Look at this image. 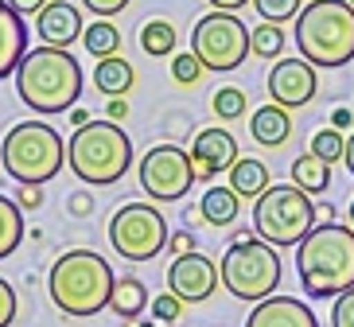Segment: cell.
I'll use <instances>...</instances> for the list:
<instances>
[{"mask_svg": "<svg viewBox=\"0 0 354 327\" xmlns=\"http://www.w3.org/2000/svg\"><path fill=\"white\" fill-rule=\"evenodd\" d=\"M296 273L312 300H335L354 288V230L339 222H315L296 245Z\"/></svg>", "mask_w": 354, "mask_h": 327, "instance_id": "1", "label": "cell"}, {"mask_svg": "<svg viewBox=\"0 0 354 327\" xmlns=\"http://www.w3.org/2000/svg\"><path fill=\"white\" fill-rule=\"evenodd\" d=\"M16 94L24 106H32V113H71L82 97V66L71 51L35 47L16 66Z\"/></svg>", "mask_w": 354, "mask_h": 327, "instance_id": "2", "label": "cell"}, {"mask_svg": "<svg viewBox=\"0 0 354 327\" xmlns=\"http://www.w3.org/2000/svg\"><path fill=\"white\" fill-rule=\"evenodd\" d=\"M113 285H117V277L109 269V261L102 254H94V250H71V254H63L51 265V277H47L51 304L63 316H74V319H90L102 308H109Z\"/></svg>", "mask_w": 354, "mask_h": 327, "instance_id": "3", "label": "cell"}, {"mask_svg": "<svg viewBox=\"0 0 354 327\" xmlns=\"http://www.w3.org/2000/svg\"><path fill=\"white\" fill-rule=\"evenodd\" d=\"M300 59L315 71H335L354 59V8L351 0H312L296 16Z\"/></svg>", "mask_w": 354, "mask_h": 327, "instance_id": "4", "label": "cell"}, {"mask_svg": "<svg viewBox=\"0 0 354 327\" xmlns=\"http://www.w3.org/2000/svg\"><path fill=\"white\" fill-rule=\"evenodd\" d=\"M66 164L82 183L109 187L133 168V140L113 121H90L66 140Z\"/></svg>", "mask_w": 354, "mask_h": 327, "instance_id": "5", "label": "cell"}, {"mask_svg": "<svg viewBox=\"0 0 354 327\" xmlns=\"http://www.w3.org/2000/svg\"><path fill=\"white\" fill-rule=\"evenodd\" d=\"M63 137L43 121H20L8 129V137L0 140V168L8 171L16 183L43 187L63 171Z\"/></svg>", "mask_w": 354, "mask_h": 327, "instance_id": "6", "label": "cell"}, {"mask_svg": "<svg viewBox=\"0 0 354 327\" xmlns=\"http://www.w3.org/2000/svg\"><path fill=\"white\" fill-rule=\"evenodd\" d=\"M222 285H226L230 296H238L245 304H265L277 288H281V254L272 250L269 242H261V238H241L234 242L222 254Z\"/></svg>", "mask_w": 354, "mask_h": 327, "instance_id": "7", "label": "cell"}, {"mask_svg": "<svg viewBox=\"0 0 354 327\" xmlns=\"http://www.w3.org/2000/svg\"><path fill=\"white\" fill-rule=\"evenodd\" d=\"M312 230H315V203L312 195H304L292 183L269 187L253 207V234L261 242H269L272 250L300 245Z\"/></svg>", "mask_w": 354, "mask_h": 327, "instance_id": "8", "label": "cell"}, {"mask_svg": "<svg viewBox=\"0 0 354 327\" xmlns=\"http://www.w3.org/2000/svg\"><path fill=\"white\" fill-rule=\"evenodd\" d=\"M191 55L203 63V71L214 74L238 71L250 59V28L234 12H207L191 28Z\"/></svg>", "mask_w": 354, "mask_h": 327, "instance_id": "9", "label": "cell"}, {"mask_svg": "<svg viewBox=\"0 0 354 327\" xmlns=\"http://www.w3.org/2000/svg\"><path fill=\"white\" fill-rule=\"evenodd\" d=\"M109 245L125 261H156L167 245V218L156 211V203H125L109 218Z\"/></svg>", "mask_w": 354, "mask_h": 327, "instance_id": "10", "label": "cell"}, {"mask_svg": "<svg viewBox=\"0 0 354 327\" xmlns=\"http://www.w3.org/2000/svg\"><path fill=\"white\" fill-rule=\"evenodd\" d=\"M195 180L198 176H195V164H191V152L179 144H156L148 148L145 160H140V187H145L148 199L156 203L187 199Z\"/></svg>", "mask_w": 354, "mask_h": 327, "instance_id": "11", "label": "cell"}, {"mask_svg": "<svg viewBox=\"0 0 354 327\" xmlns=\"http://www.w3.org/2000/svg\"><path fill=\"white\" fill-rule=\"evenodd\" d=\"M222 273H218V261L207 254H183L167 265V292L179 296L183 304H203L214 288H218Z\"/></svg>", "mask_w": 354, "mask_h": 327, "instance_id": "12", "label": "cell"}, {"mask_svg": "<svg viewBox=\"0 0 354 327\" xmlns=\"http://www.w3.org/2000/svg\"><path fill=\"white\" fill-rule=\"evenodd\" d=\"M265 86H269L272 106L300 109V106H308V102L315 97L319 78H315V66L304 63V59H277L272 71H269V78H265Z\"/></svg>", "mask_w": 354, "mask_h": 327, "instance_id": "13", "label": "cell"}, {"mask_svg": "<svg viewBox=\"0 0 354 327\" xmlns=\"http://www.w3.org/2000/svg\"><path fill=\"white\" fill-rule=\"evenodd\" d=\"M191 164H195L198 180H214L218 171H230L238 164V140H234V133H226L218 125L198 129L195 140H191Z\"/></svg>", "mask_w": 354, "mask_h": 327, "instance_id": "14", "label": "cell"}, {"mask_svg": "<svg viewBox=\"0 0 354 327\" xmlns=\"http://www.w3.org/2000/svg\"><path fill=\"white\" fill-rule=\"evenodd\" d=\"M82 12L66 4V0H51L47 8L35 16V35H39L43 47H55V51H66L74 39H82Z\"/></svg>", "mask_w": 354, "mask_h": 327, "instance_id": "15", "label": "cell"}, {"mask_svg": "<svg viewBox=\"0 0 354 327\" xmlns=\"http://www.w3.org/2000/svg\"><path fill=\"white\" fill-rule=\"evenodd\" d=\"M245 327H319L315 312L296 296H269L245 319Z\"/></svg>", "mask_w": 354, "mask_h": 327, "instance_id": "16", "label": "cell"}, {"mask_svg": "<svg viewBox=\"0 0 354 327\" xmlns=\"http://www.w3.org/2000/svg\"><path fill=\"white\" fill-rule=\"evenodd\" d=\"M28 55V28H24V16L8 8V0H0V78L16 74V66L24 63Z\"/></svg>", "mask_w": 354, "mask_h": 327, "instance_id": "17", "label": "cell"}, {"mask_svg": "<svg viewBox=\"0 0 354 327\" xmlns=\"http://www.w3.org/2000/svg\"><path fill=\"white\" fill-rule=\"evenodd\" d=\"M250 137L261 148H281L292 137V117L281 106H257L250 113Z\"/></svg>", "mask_w": 354, "mask_h": 327, "instance_id": "18", "label": "cell"}, {"mask_svg": "<svg viewBox=\"0 0 354 327\" xmlns=\"http://www.w3.org/2000/svg\"><path fill=\"white\" fill-rule=\"evenodd\" d=\"M269 187H272L269 168L253 156H238V164L230 168V191H234L238 199H261Z\"/></svg>", "mask_w": 354, "mask_h": 327, "instance_id": "19", "label": "cell"}, {"mask_svg": "<svg viewBox=\"0 0 354 327\" xmlns=\"http://www.w3.org/2000/svg\"><path fill=\"white\" fill-rule=\"evenodd\" d=\"M292 187H300L304 195H323L331 187V164H323L312 152L296 156L292 160Z\"/></svg>", "mask_w": 354, "mask_h": 327, "instance_id": "20", "label": "cell"}, {"mask_svg": "<svg viewBox=\"0 0 354 327\" xmlns=\"http://www.w3.org/2000/svg\"><path fill=\"white\" fill-rule=\"evenodd\" d=\"M133 82H136V74H133V66H129V59H102V63L94 66V86L102 90L105 97H125L129 90H133Z\"/></svg>", "mask_w": 354, "mask_h": 327, "instance_id": "21", "label": "cell"}, {"mask_svg": "<svg viewBox=\"0 0 354 327\" xmlns=\"http://www.w3.org/2000/svg\"><path fill=\"white\" fill-rule=\"evenodd\" d=\"M152 304V296H148V288H145V281H136V277H121L113 285V296H109V308H113L121 319H129L133 324L145 308Z\"/></svg>", "mask_w": 354, "mask_h": 327, "instance_id": "22", "label": "cell"}, {"mask_svg": "<svg viewBox=\"0 0 354 327\" xmlns=\"http://www.w3.org/2000/svg\"><path fill=\"white\" fill-rule=\"evenodd\" d=\"M238 211H241V199L230 187H210L207 195L198 199V214H203V222L218 226V230L238 218Z\"/></svg>", "mask_w": 354, "mask_h": 327, "instance_id": "23", "label": "cell"}, {"mask_svg": "<svg viewBox=\"0 0 354 327\" xmlns=\"http://www.w3.org/2000/svg\"><path fill=\"white\" fill-rule=\"evenodd\" d=\"M82 47L94 55L97 63H102V59H117V51H121V32H117V24L94 20L82 32Z\"/></svg>", "mask_w": 354, "mask_h": 327, "instance_id": "24", "label": "cell"}, {"mask_svg": "<svg viewBox=\"0 0 354 327\" xmlns=\"http://www.w3.org/2000/svg\"><path fill=\"white\" fill-rule=\"evenodd\" d=\"M20 242H24V214L8 195H0V261L16 254Z\"/></svg>", "mask_w": 354, "mask_h": 327, "instance_id": "25", "label": "cell"}, {"mask_svg": "<svg viewBox=\"0 0 354 327\" xmlns=\"http://www.w3.org/2000/svg\"><path fill=\"white\" fill-rule=\"evenodd\" d=\"M176 28L167 20H148L145 28H140V47H145V55H152V59H164V55L176 51Z\"/></svg>", "mask_w": 354, "mask_h": 327, "instance_id": "26", "label": "cell"}, {"mask_svg": "<svg viewBox=\"0 0 354 327\" xmlns=\"http://www.w3.org/2000/svg\"><path fill=\"white\" fill-rule=\"evenodd\" d=\"M284 43H288V35H284V28H277V24H257L250 32V51L257 55V59H281Z\"/></svg>", "mask_w": 354, "mask_h": 327, "instance_id": "27", "label": "cell"}, {"mask_svg": "<svg viewBox=\"0 0 354 327\" xmlns=\"http://www.w3.org/2000/svg\"><path fill=\"white\" fill-rule=\"evenodd\" d=\"M245 106H250V97L241 94L238 86H222V90H214V97H210V109H214L222 121H238V117H245Z\"/></svg>", "mask_w": 354, "mask_h": 327, "instance_id": "28", "label": "cell"}, {"mask_svg": "<svg viewBox=\"0 0 354 327\" xmlns=\"http://www.w3.org/2000/svg\"><path fill=\"white\" fill-rule=\"evenodd\" d=\"M253 8H257L261 24H277V28H284L288 20L300 16V0H253Z\"/></svg>", "mask_w": 354, "mask_h": 327, "instance_id": "29", "label": "cell"}, {"mask_svg": "<svg viewBox=\"0 0 354 327\" xmlns=\"http://www.w3.org/2000/svg\"><path fill=\"white\" fill-rule=\"evenodd\" d=\"M343 152H346V140H343V133L339 129H319L312 137V156H319L323 164H335V160H343Z\"/></svg>", "mask_w": 354, "mask_h": 327, "instance_id": "30", "label": "cell"}, {"mask_svg": "<svg viewBox=\"0 0 354 327\" xmlns=\"http://www.w3.org/2000/svg\"><path fill=\"white\" fill-rule=\"evenodd\" d=\"M171 78H176L179 86H195L198 78H203V63H198L195 55H176V59H171Z\"/></svg>", "mask_w": 354, "mask_h": 327, "instance_id": "31", "label": "cell"}, {"mask_svg": "<svg viewBox=\"0 0 354 327\" xmlns=\"http://www.w3.org/2000/svg\"><path fill=\"white\" fill-rule=\"evenodd\" d=\"M148 308H152V319H156V324H176V319L183 316V300L171 296V292H160Z\"/></svg>", "mask_w": 354, "mask_h": 327, "instance_id": "32", "label": "cell"}, {"mask_svg": "<svg viewBox=\"0 0 354 327\" xmlns=\"http://www.w3.org/2000/svg\"><path fill=\"white\" fill-rule=\"evenodd\" d=\"M331 327H354V288H351V292H343V296H335Z\"/></svg>", "mask_w": 354, "mask_h": 327, "instance_id": "33", "label": "cell"}, {"mask_svg": "<svg viewBox=\"0 0 354 327\" xmlns=\"http://www.w3.org/2000/svg\"><path fill=\"white\" fill-rule=\"evenodd\" d=\"M12 319H16V292H12V285L0 277V327H12Z\"/></svg>", "mask_w": 354, "mask_h": 327, "instance_id": "34", "label": "cell"}, {"mask_svg": "<svg viewBox=\"0 0 354 327\" xmlns=\"http://www.w3.org/2000/svg\"><path fill=\"white\" fill-rule=\"evenodd\" d=\"M82 4H86V12H94L97 20H109V16L129 8V0H82Z\"/></svg>", "mask_w": 354, "mask_h": 327, "instance_id": "35", "label": "cell"}, {"mask_svg": "<svg viewBox=\"0 0 354 327\" xmlns=\"http://www.w3.org/2000/svg\"><path fill=\"white\" fill-rule=\"evenodd\" d=\"M16 207H24V211H35V207H39L43 203V191L39 187H28V183H20V191H16Z\"/></svg>", "mask_w": 354, "mask_h": 327, "instance_id": "36", "label": "cell"}, {"mask_svg": "<svg viewBox=\"0 0 354 327\" xmlns=\"http://www.w3.org/2000/svg\"><path fill=\"white\" fill-rule=\"evenodd\" d=\"M167 245L176 250V257H183V254H195V234H176V238H167Z\"/></svg>", "mask_w": 354, "mask_h": 327, "instance_id": "37", "label": "cell"}, {"mask_svg": "<svg viewBox=\"0 0 354 327\" xmlns=\"http://www.w3.org/2000/svg\"><path fill=\"white\" fill-rule=\"evenodd\" d=\"M47 4H51V0H8V8L16 12V16H24V12H35V16H39Z\"/></svg>", "mask_w": 354, "mask_h": 327, "instance_id": "38", "label": "cell"}, {"mask_svg": "<svg viewBox=\"0 0 354 327\" xmlns=\"http://www.w3.org/2000/svg\"><path fill=\"white\" fill-rule=\"evenodd\" d=\"M105 113H109V121H125L129 117V106H125V97H109V106H105Z\"/></svg>", "mask_w": 354, "mask_h": 327, "instance_id": "39", "label": "cell"}, {"mask_svg": "<svg viewBox=\"0 0 354 327\" xmlns=\"http://www.w3.org/2000/svg\"><path fill=\"white\" fill-rule=\"evenodd\" d=\"M351 121H354L351 109H335V113H331V129H339V133H346V129H351Z\"/></svg>", "mask_w": 354, "mask_h": 327, "instance_id": "40", "label": "cell"}, {"mask_svg": "<svg viewBox=\"0 0 354 327\" xmlns=\"http://www.w3.org/2000/svg\"><path fill=\"white\" fill-rule=\"evenodd\" d=\"M207 4H210L214 12H238V8H245L250 0H207Z\"/></svg>", "mask_w": 354, "mask_h": 327, "instance_id": "41", "label": "cell"}, {"mask_svg": "<svg viewBox=\"0 0 354 327\" xmlns=\"http://www.w3.org/2000/svg\"><path fill=\"white\" fill-rule=\"evenodd\" d=\"M90 207H94V203H90V195H71V211L74 214H90Z\"/></svg>", "mask_w": 354, "mask_h": 327, "instance_id": "42", "label": "cell"}, {"mask_svg": "<svg viewBox=\"0 0 354 327\" xmlns=\"http://www.w3.org/2000/svg\"><path fill=\"white\" fill-rule=\"evenodd\" d=\"M71 125H74V129L90 125V113H86V109H78V106H74V109H71Z\"/></svg>", "mask_w": 354, "mask_h": 327, "instance_id": "43", "label": "cell"}, {"mask_svg": "<svg viewBox=\"0 0 354 327\" xmlns=\"http://www.w3.org/2000/svg\"><path fill=\"white\" fill-rule=\"evenodd\" d=\"M343 160H346V168H351V176H354V133L346 137V152H343Z\"/></svg>", "mask_w": 354, "mask_h": 327, "instance_id": "44", "label": "cell"}, {"mask_svg": "<svg viewBox=\"0 0 354 327\" xmlns=\"http://www.w3.org/2000/svg\"><path fill=\"white\" fill-rule=\"evenodd\" d=\"M315 218L331 222V218H335V207H327V203H319V207H315Z\"/></svg>", "mask_w": 354, "mask_h": 327, "instance_id": "45", "label": "cell"}, {"mask_svg": "<svg viewBox=\"0 0 354 327\" xmlns=\"http://www.w3.org/2000/svg\"><path fill=\"white\" fill-rule=\"evenodd\" d=\"M346 218H351V230H354V199H351V211H346Z\"/></svg>", "mask_w": 354, "mask_h": 327, "instance_id": "46", "label": "cell"}, {"mask_svg": "<svg viewBox=\"0 0 354 327\" xmlns=\"http://www.w3.org/2000/svg\"><path fill=\"white\" fill-rule=\"evenodd\" d=\"M133 327H156V324H133Z\"/></svg>", "mask_w": 354, "mask_h": 327, "instance_id": "47", "label": "cell"}, {"mask_svg": "<svg viewBox=\"0 0 354 327\" xmlns=\"http://www.w3.org/2000/svg\"><path fill=\"white\" fill-rule=\"evenodd\" d=\"M351 8H354V0H351Z\"/></svg>", "mask_w": 354, "mask_h": 327, "instance_id": "48", "label": "cell"}, {"mask_svg": "<svg viewBox=\"0 0 354 327\" xmlns=\"http://www.w3.org/2000/svg\"><path fill=\"white\" fill-rule=\"evenodd\" d=\"M308 4H312V0H308Z\"/></svg>", "mask_w": 354, "mask_h": 327, "instance_id": "49", "label": "cell"}]
</instances>
